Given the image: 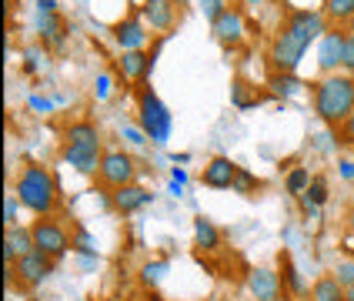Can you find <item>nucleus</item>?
Instances as JSON below:
<instances>
[{
	"instance_id": "46",
	"label": "nucleus",
	"mask_w": 354,
	"mask_h": 301,
	"mask_svg": "<svg viewBox=\"0 0 354 301\" xmlns=\"http://www.w3.org/2000/svg\"><path fill=\"white\" fill-rule=\"evenodd\" d=\"M118 301H138V298H118Z\"/></svg>"
},
{
	"instance_id": "18",
	"label": "nucleus",
	"mask_w": 354,
	"mask_h": 301,
	"mask_svg": "<svg viewBox=\"0 0 354 301\" xmlns=\"http://www.w3.org/2000/svg\"><path fill=\"white\" fill-rule=\"evenodd\" d=\"M27 251H34V235H30V228H7V231H3V261L14 264V261L24 258Z\"/></svg>"
},
{
	"instance_id": "1",
	"label": "nucleus",
	"mask_w": 354,
	"mask_h": 301,
	"mask_svg": "<svg viewBox=\"0 0 354 301\" xmlns=\"http://www.w3.org/2000/svg\"><path fill=\"white\" fill-rule=\"evenodd\" d=\"M328 34V20L321 10H291L288 20L277 27V34L271 37L268 47V64L271 71L281 74H295L297 64L304 60L308 47Z\"/></svg>"
},
{
	"instance_id": "42",
	"label": "nucleus",
	"mask_w": 354,
	"mask_h": 301,
	"mask_svg": "<svg viewBox=\"0 0 354 301\" xmlns=\"http://www.w3.org/2000/svg\"><path fill=\"white\" fill-rule=\"evenodd\" d=\"M344 221H348V235H354V208L348 211V218H344Z\"/></svg>"
},
{
	"instance_id": "24",
	"label": "nucleus",
	"mask_w": 354,
	"mask_h": 301,
	"mask_svg": "<svg viewBox=\"0 0 354 301\" xmlns=\"http://www.w3.org/2000/svg\"><path fill=\"white\" fill-rule=\"evenodd\" d=\"M284 188H288V194H291V198H301V194L311 188V171H308V167H301V164L291 167V171H288V178H284Z\"/></svg>"
},
{
	"instance_id": "8",
	"label": "nucleus",
	"mask_w": 354,
	"mask_h": 301,
	"mask_svg": "<svg viewBox=\"0 0 354 301\" xmlns=\"http://www.w3.org/2000/svg\"><path fill=\"white\" fill-rule=\"evenodd\" d=\"M54 275V258L44 251H27L24 258H17L14 264H7V278H17L24 288H37Z\"/></svg>"
},
{
	"instance_id": "41",
	"label": "nucleus",
	"mask_w": 354,
	"mask_h": 301,
	"mask_svg": "<svg viewBox=\"0 0 354 301\" xmlns=\"http://www.w3.org/2000/svg\"><path fill=\"white\" fill-rule=\"evenodd\" d=\"M171 194H174V198H180V194H184V184H177V181H171Z\"/></svg>"
},
{
	"instance_id": "22",
	"label": "nucleus",
	"mask_w": 354,
	"mask_h": 301,
	"mask_svg": "<svg viewBox=\"0 0 354 301\" xmlns=\"http://www.w3.org/2000/svg\"><path fill=\"white\" fill-rule=\"evenodd\" d=\"M37 30H40V40L50 44V47H60L64 44V20L60 14H37Z\"/></svg>"
},
{
	"instance_id": "6",
	"label": "nucleus",
	"mask_w": 354,
	"mask_h": 301,
	"mask_svg": "<svg viewBox=\"0 0 354 301\" xmlns=\"http://www.w3.org/2000/svg\"><path fill=\"white\" fill-rule=\"evenodd\" d=\"M30 235H34V248L44 251V255H50L54 261L64 258V255L74 248L71 231H67V228H64V221H57L54 215L34 221V224H30Z\"/></svg>"
},
{
	"instance_id": "16",
	"label": "nucleus",
	"mask_w": 354,
	"mask_h": 301,
	"mask_svg": "<svg viewBox=\"0 0 354 301\" xmlns=\"http://www.w3.org/2000/svg\"><path fill=\"white\" fill-rule=\"evenodd\" d=\"M151 201H154V194H151L147 188H140L138 181H134V184H124L118 191H111V204H114L118 215H138L140 208H147Z\"/></svg>"
},
{
	"instance_id": "12",
	"label": "nucleus",
	"mask_w": 354,
	"mask_h": 301,
	"mask_svg": "<svg viewBox=\"0 0 354 301\" xmlns=\"http://www.w3.org/2000/svg\"><path fill=\"white\" fill-rule=\"evenodd\" d=\"M111 34H114L120 51H144V44H147V37H151V30H147V24L140 20V14L138 17L131 14V17L118 20V24L111 27Z\"/></svg>"
},
{
	"instance_id": "17",
	"label": "nucleus",
	"mask_w": 354,
	"mask_h": 301,
	"mask_svg": "<svg viewBox=\"0 0 354 301\" xmlns=\"http://www.w3.org/2000/svg\"><path fill=\"white\" fill-rule=\"evenodd\" d=\"M277 275H281V284H284V295L304 298V295L311 291V288L304 284V278H301V271H297V264L291 261L288 251H281V255H277Z\"/></svg>"
},
{
	"instance_id": "25",
	"label": "nucleus",
	"mask_w": 354,
	"mask_h": 301,
	"mask_svg": "<svg viewBox=\"0 0 354 301\" xmlns=\"http://www.w3.org/2000/svg\"><path fill=\"white\" fill-rule=\"evenodd\" d=\"M328 194H331V191H328V181L321 178V174H315V178H311V188H308L301 198L311 201V208L317 211V208H324V204H328Z\"/></svg>"
},
{
	"instance_id": "34",
	"label": "nucleus",
	"mask_w": 354,
	"mask_h": 301,
	"mask_svg": "<svg viewBox=\"0 0 354 301\" xmlns=\"http://www.w3.org/2000/svg\"><path fill=\"white\" fill-rule=\"evenodd\" d=\"M341 71L354 77V37L351 34H348V40H344V60H341Z\"/></svg>"
},
{
	"instance_id": "33",
	"label": "nucleus",
	"mask_w": 354,
	"mask_h": 301,
	"mask_svg": "<svg viewBox=\"0 0 354 301\" xmlns=\"http://www.w3.org/2000/svg\"><path fill=\"white\" fill-rule=\"evenodd\" d=\"M94 91H97V100L111 98V91H114V80H111V74H97V80H94Z\"/></svg>"
},
{
	"instance_id": "37",
	"label": "nucleus",
	"mask_w": 354,
	"mask_h": 301,
	"mask_svg": "<svg viewBox=\"0 0 354 301\" xmlns=\"http://www.w3.org/2000/svg\"><path fill=\"white\" fill-rule=\"evenodd\" d=\"M337 174H341L344 181H354V161H351V158L337 161Z\"/></svg>"
},
{
	"instance_id": "47",
	"label": "nucleus",
	"mask_w": 354,
	"mask_h": 301,
	"mask_svg": "<svg viewBox=\"0 0 354 301\" xmlns=\"http://www.w3.org/2000/svg\"><path fill=\"white\" fill-rule=\"evenodd\" d=\"M248 3H261V0H248Z\"/></svg>"
},
{
	"instance_id": "43",
	"label": "nucleus",
	"mask_w": 354,
	"mask_h": 301,
	"mask_svg": "<svg viewBox=\"0 0 354 301\" xmlns=\"http://www.w3.org/2000/svg\"><path fill=\"white\" fill-rule=\"evenodd\" d=\"M344 30H348V34H351V37H354V20H351V24H348V27H344Z\"/></svg>"
},
{
	"instance_id": "4",
	"label": "nucleus",
	"mask_w": 354,
	"mask_h": 301,
	"mask_svg": "<svg viewBox=\"0 0 354 301\" xmlns=\"http://www.w3.org/2000/svg\"><path fill=\"white\" fill-rule=\"evenodd\" d=\"M14 194L20 198V204L34 215V218H47L54 215L60 204V191H57V181L50 174V167H44L37 161L24 164L20 167L17 181H14Z\"/></svg>"
},
{
	"instance_id": "44",
	"label": "nucleus",
	"mask_w": 354,
	"mask_h": 301,
	"mask_svg": "<svg viewBox=\"0 0 354 301\" xmlns=\"http://www.w3.org/2000/svg\"><path fill=\"white\" fill-rule=\"evenodd\" d=\"M348 301H354V284H351V288H348Z\"/></svg>"
},
{
	"instance_id": "36",
	"label": "nucleus",
	"mask_w": 354,
	"mask_h": 301,
	"mask_svg": "<svg viewBox=\"0 0 354 301\" xmlns=\"http://www.w3.org/2000/svg\"><path fill=\"white\" fill-rule=\"evenodd\" d=\"M337 138H341V144H344V147H354V114L344 120L341 127H337Z\"/></svg>"
},
{
	"instance_id": "30",
	"label": "nucleus",
	"mask_w": 354,
	"mask_h": 301,
	"mask_svg": "<svg viewBox=\"0 0 354 301\" xmlns=\"http://www.w3.org/2000/svg\"><path fill=\"white\" fill-rule=\"evenodd\" d=\"M197 3H201V10H204V17L211 20V24H214V20L221 17V14H224L227 7H231V0H197Z\"/></svg>"
},
{
	"instance_id": "10",
	"label": "nucleus",
	"mask_w": 354,
	"mask_h": 301,
	"mask_svg": "<svg viewBox=\"0 0 354 301\" xmlns=\"http://www.w3.org/2000/svg\"><path fill=\"white\" fill-rule=\"evenodd\" d=\"M344 40H348V30H344V27H328V34L317 40V67H321V74H337V71H341Z\"/></svg>"
},
{
	"instance_id": "35",
	"label": "nucleus",
	"mask_w": 354,
	"mask_h": 301,
	"mask_svg": "<svg viewBox=\"0 0 354 301\" xmlns=\"http://www.w3.org/2000/svg\"><path fill=\"white\" fill-rule=\"evenodd\" d=\"M74 248H77L80 255H94V251H97V248H94V238H91V235H87L84 228H80L77 238H74Z\"/></svg>"
},
{
	"instance_id": "20",
	"label": "nucleus",
	"mask_w": 354,
	"mask_h": 301,
	"mask_svg": "<svg viewBox=\"0 0 354 301\" xmlns=\"http://www.w3.org/2000/svg\"><path fill=\"white\" fill-rule=\"evenodd\" d=\"M194 248L197 251H217L221 248V231L211 218L197 215L194 218Z\"/></svg>"
},
{
	"instance_id": "29",
	"label": "nucleus",
	"mask_w": 354,
	"mask_h": 301,
	"mask_svg": "<svg viewBox=\"0 0 354 301\" xmlns=\"http://www.w3.org/2000/svg\"><path fill=\"white\" fill-rule=\"evenodd\" d=\"M17 208H24V204H20V198L10 191V194L3 198V224H7V228H17Z\"/></svg>"
},
{
	"instance_id": "39",
	"label": "nucleus",
	"mask_w": 354,
	"mask_h": 301,
	"mask_svg": "<svg viewBox=\"0 0 354 301\" xmlns=\"http://www.w3.org/2000/svg\"><path fill=\"white\" fill-rule=\"evenodd\" d=\"M30 107H34V111H50V100L40 98V94H34V98H30Z\"/></svg>"
},
{
	"instance_id": "19",
	"label": "nucleus",
	"mask_w": 354,
	"mask_h": 301,
	"mask_svg": "<svg viewBox=\"0 0 354 301\" xmlns=\"http://www.w3.org/2000/svg\"><path fill=\"white\" fill-rule=\"evenodd\" d=\"M308 298L311 301H348V288H344L335 275H321V278L311 284Z\"/></svg>"
},
{
	"instance_id": "45",
	"label": "nucleus",
	"mask_w": 354,
	"mask_h": 301,
	"mask_svg": "<svg viewBox=\"0 0 354 301\" xmlns=\"http://www.w3.org/2000/svg\"><path fill=\"white\" fill-rule=\"evenodd\" d=\"M184 3H191V0H177V7H184Z\"/></svg>"
},
{
	"instance_id": "5",
	"label": "nucleus",
	"mask_w": 354,
	"mask_h": 301,
	"mask_svg": "<svg viewBox=\"0 0 354 301\" xmlns=\"http://www.w3.org/2000/svg\"><path fill=\"white\" fill-rule=\"evenodd\" d=\"M138 127L147 134L151 144L164 147L171 140V131H174V114L171 107L158 98V91L151 84H140L138 87Z\"/></svg>"
},
{
	"instance_id": "26",
	"label": "nucleus",
	"mask_w": 354,
	"mask_h": 301,
	"mask_svg": "<svg viewBox=\"0 0 354 301\" xmlns=\"http://www.w3.org/2000/svg\"><path fill=\"white\" fill-rule=\"evenodd\" d=\"M231 98H234V107H241V111H244V107H254V104H261V94H248V84H244V80H237L234 87H231Z\"/></svg>"
},
{
	"instance_id": "27",
	"label": "nucleus",
	"mask_w": 354,
	"mask_h": 301,
	"mask_svg": "<svg viewBox=\"0 0 354 301\" xmlns=\"http://www.w3.org/2000/svg\"><path fill=\"white\" fill-rule=\"evenodd\" d=\"M164 271H167V261H147L144 268H140V281L144 284H158L164 278Z\"/></svg>"
},
{
	"instance_id": "32",
	"label": "nucleus",
	"mask_w": 354,
	"mask_h": 301,
	"mask_svg": "<svg viewBox=\"0 0 354 301\" xmlns=\"http://www.w3.org/2000/svg\"><path fill=\"white\" fill-rule=\"evenodd\" d=\"M120 138L127 140V144H134V147H144V144H147V134H144L140 127H131V124L120 127Z\"/></svg>"
},
{
	"instance_id": "14",
	"label": "nucleus",
	"mask_w": 354,
	"mask_h": 301,
	"mask_svg": "<svg viewBox=\"0 0 354 301\" xmlns=\"http://www.w3.org/2000/svg\"><path fill=\"white\" fill-rule=\"evenodd\" d=\"M211 34H214L217 44H224V47H237V44L244 40V14H241L237 7H227V10L211 24Z\"/></svg>"
},
{
	"instance_id": "40",
	"label": "nucleus",
	"mask_w": 354,
	"mask_h": 301,
	"mask_svg": "<svg viewBox=\"0 0 354 301\" xmlns=\"http://www.w3.org/2000/svg\"><path fill=\"white\" fill-rule=\"evenodd\" d=\"M171 181H177V184H187V171H184V167H174V171H171Z\"/></svg>"
},
{
	"instance_id": "15",
	"label": "nucleus",
	"mask_w": 354,
	"mask_h": 301,
	"mask_svg": "<svg viewBox=\"0 0 354 301\" xmlns=\"http://www.w3.org/2000/svg\"><path fill=\"white\" fill-rule=\"evenodd\" d=\"M151 67H154V54H144V51H120L118 74L127 80V84H147Z\"/></svg>"
},
{
	"instance_id": "7",
	"label": "nucleus",
	"mask_w": 354,
	"mask_h": 301,
	"mask_svg": "<svg viewBox=\"0 0 354 301\" xmlns=\"http://www.w3.org/2000/svg\"><path fill=\"white\" fill-rule=\"evenodd\" d=\"M97 181L104 188H111V191H118L124 184H134L138 181V161H134V154H127L124 147H107L104 161H100Z\"/></svg>"
},
{
	"instance_id": "9",
	"label": "nucleus",
	"mask_w": 354,
	"mask_h": 301,
	"mask_svg": "<svg viewBox=\"0 0 354 301\" xmlns=\"http://www.w3.org/2000/svg\"><path fill=\"white\" fill-rule=\"evenodd\" d=\"M244 288L251 301H281L284 298V284H281V275L274 268H251L248 278H244Z\"/></svg>"
},
{
	"instance_id": "28",
	"label": "nucleus",
	"mask_w": 354,
	"mask_h": 301,
	"mask_svg": "<svg viewBox=\"0 0 354 301\" xmlns=\"http://www.w3.org/2000/svg\"><path fill=\"white\" fill-rule=\"evenodd\" d=\"M257 188H261V181H257L251 171H244V167H241V171H237V178H234V191H237V194H254Z\"/></svg>"
},
{
	"instance_id": "13",
	"label": "nucleus",
	"mask_w": 354,
	"mask_h": 301,
	"mask_svg": "<svg viewBox=\"0 0 354 301\" xmlns=\"http://www.w3.org/2000/svg\"><path fill=\"white\" fill-rule=\"evenodd\" d=\"M237 167L231 158H224V154H214V158L204 164V171H201V181H204V188H214V191H227V188H234V178H237Z\"/></svg>"
},
{
	"instance_id": "31",
	"label": "nucleus",
	"mask_w": 354,
	"mask_h": 301,
	"mask_svg": "<svg viewBox=\"0 0 354 301\" xmlns=\"http://www.w3.org/2000/svg\"><path fill=\"white\" fill-rule=\"evenodd\" d=\"M331 275H335V278L341 281L344 288H351V284H354V261H341Z\"/></svg>"
},
{
	"instance_id": "21",
	"label": "nucleus",
	"mask_w": 354,
	"mask_h": 301,
	"mask_svg": "<svg viewBox=\"0 0 354 301\" xmlns=\"http://www.w3.org/2000/svg\"><path fill=\"white\" fill-rule=\"evenodd\" d=\"M321 14L324 20H331L335 27H348L354 20V0H321Z\"/></svg>"
},
{
	"instance_id": "2",
	"label": "nucleus",
	"mask_w": 354,
	"mask_h": 301,
	"mask_svg": "<svg viewBox=\"0 0 354 301\" xmlns=\"http://www.w3.org/2000/svg\"><path fill=\"white\" fill-rule=\"evenodd\" d=\"M104 138H100V127L94 120H71L60 134V161L71 164L77 174L84 178H97L100 161H104Z\"/></svg>"
},
{
	"instance_id": "23",
	"label": "nucleus",
	"mask_w": 354,
	"mask_h": 301,
	"mask_svg": "<svg viewBox=\"0 0 354 301\" xmlns=\"http://www.w3.org/2000/svg\"><path fill=\"white\" fill-rule=\"evenodd\" d=\"M301 87H304V84H301L295 74H281V71H271V77H268V91H271L274 98H295Z\"/></svg>"
},
{
	"instance_id": "3",
	"label": "nucleus",
	"mask_w": 354,
	"mask_h": 301,
	"mask_svg": "<svg viewBox=\"0 0 354 301\" xmlns=\"http://www.w3.org/2000/svg\"><path fill=\"white\" fill-rule=\"evenodd\" d=\"M315 98V114L331 127H341L354 114V77L337 71V74H321L311 84Z\"/></svg>"
},
{
	"instance_id": "11",
	"label": "nucleus",
	"mask_w": 354,
	"mask_h": 301,
	"mask_svg": "<svg viewBox=\"0 0 354 301\" xmlns=\"http://www.w3.org/2000/svg\"><path fill=\"white\" fill-rule=\"evenodd\" d=\"M140 20L147 24V30L167 34L177 24V0H144L140 3Z\"/></svg>"
},
{
	"instance_id": "38",
	"label": "nucleus",
	"mask_w": 354,
	"mask_h": 301,
	"mask_svg": "<svg viewBox=\"0 0 354 301\" xmlns=\"http://www.w3.org/2000/svg\"><path fill=\"white\" fill-rule=\"evenodd\" d=\"M37 14H57V0H37Z\"/></svg>"
}]
</instances>
